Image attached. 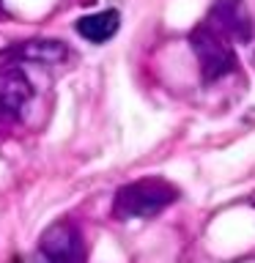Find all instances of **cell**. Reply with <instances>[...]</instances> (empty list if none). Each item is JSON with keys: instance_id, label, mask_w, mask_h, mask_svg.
Instances as JSON below:
<instances>
[{"instance_id": "3957f363", "label": "cell", "mask_w": 255, "mask_h": 263, "mask_svg": "<svg viewBox=\"0 0 255 263\" xmlns=\"http://www.w3.org/2000/svg\"><path fill=\"white\" fill-rule=\"evenodd\" d=\"M39 252L44 263H82V236L74 222L61 219L41 233Z\"/></svg>"}, {"instance_id": "7a4b0ae2", "label": "cell", "mask_w": 255, "mask_h": 263, "mask_svg": "<svg viewBox=\"0 0 255 263\" xmlns=\"http://www.w3.org/2000/svg\"><path fill=\"white\" fill-rule=\"evenodd\" d=\"M228 41L230 39H225L222 33L209 28L206 22L195 28L192 47H195L197 61H201V69H203L206 82L220 80L222 74H228V71L236 69V52H233V47H230Z\"/></svg>"}, {"instance_id": "277c9868", "label": "cell", "mask_w": 255, "mask_h": 263, "mask_svg": "<svg viewBox=\"0 0 255 263\" xmlns=\"http://www.w3.org/2000/svg\"><path fill=\"white\" fill-rule=\"evenodd\" d=\"M206 25L222 33L225 39H239V41L250 39V14H247L242 0H217L211 6Z\"/></svg>"}, {"instance_id": "6da1fadb", "label": "cell", "mask_w": 255, "mask_h": 263, "mask_svg": "<svg viewBox=\"0 0 255 263\" xmlns=\"http://www.w3.org/2000/svg\"><path fill=\"white\" fill-rule=\"evenodd\" d=\"M176 197H178V189L168 184L165 178H140L118 189L113 211L121 219H132V217L148 219V217H156L162 209H168Z\"/></svg>"}, {"instance_id": "8992f818", "label": "cell", "mask_w": 255, "mask_h": 263, "mask_svg": "<svg viewBox=\"0 0 255 263\" xmlns=\"http://www.w3.org/2000/svg\"><path fill=\"white\" fill-rule=\"evenodd\" d=\"M118 22H121L118 11L107 8V11H99V14H90V16H80L74 28H77V33H80L82 39L94 41V44H102V41H107V39L115 36Z\"/></svg>"}, {"instance_id": "52a82bcc", "label": "cell", "mask_w": 255, "mask_h": 263, "mask_svg": "<svg viewBox=\"0 0 255 263\" xmlns=\"http://www.w3.org/2000/svg\"><path fill=\"white\" fill-rule=\"evenodd\" d=\"M16 55H22L25 61H36V63H61L69 49H66L63 41L55 39H41V41H25V44L16 49Z\"/></svg>"}, {"instance_id": "5b68a950", "label": "cell", "mask_w": 255, "mask_h": 263, "mask_svg": "<svg viewBox=\"0 0 255 263\" xmlns=\"http://www.w3.org/2000/svg\"><path fill=\"white\" fill-rule=\"evenodd\" d=\"M33 88L22 69H3L0 71V112H20L30 99Z\"/></svg>"}]
</instances>
